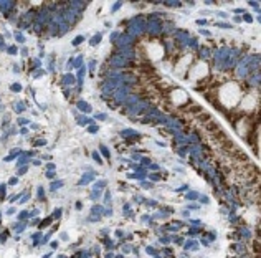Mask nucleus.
Here are the masks:
<instances>
[{
	"mask_svg": "<svg viewBox=\"0 0 261 258\" xmlns=\"http://www.w3.org/2000/svg\"><path fill=\"white\" fill-rule=\"evenodd\" d=\"M207 237H208V240H211V241H213L215 238H217V233H215V232H208V233H207Z\"/></svg>",
	"mask_w": 261,
	"mask_h": 258,
	"instance_id": "39448f33",
	"label": "nucleus"
},
{
	"mask_svg": "<svg viewBox=\"0 0 261 258\" xmlns=\"http://www.w3.org/2000/svg\"><path fill=\"white\" fill-rule=\"evenodd\" d=\"M188 208H190V210H197L198 205H197V204H190V205H188Z\"/></svg>",
	"mask_w": 261,
	"mask_h": 258,
	"instance_id": "9b49d317",
	"label": "nucleus"
},
{
	"mask_svg": "<svg viewBox=\"0 0 261 258\" xmlns=\"http://www.w3.org/2000/svg\"><path fill=\"white\" fill-rule=\"evenodd\" d=\"M198 198H200V204H208V197H205V195H202Z\"/></svg>",
	"mask_w": 261,
	"mask_h": 258,
	"instance_id": "0eeeda50",
	"label": "nucleus"
},
{
	"mask_svg": "<svg viewBox=\"0 0 261 258\" xmlns=\"http://www.w3.org/2000/svg\"><path fill=\"white\" fill-rule=\"evenodd\" d=\"M142 187H145V189H150V187H152V184H150V182H142Z\"/></svg>",
	"mask_w": 261,
	"mask_h": 258,
	"instance_id": "1a4fd4ad",
	"label": "nucleus"
},
{
	"mask_svg": "<svg viewBox=\"0 0 261 258\" xmlns=\"http://www.w3.org/2000/svg\"><path fill=\"white\" fill-rule=\"evenodd\" d=\"M145 251H147L149 255H154V256L157 255V250H155V248H152V247H147V248H145Z\"/></svg>",
	"mask_w": 261,
	"mask_h": 258,
	"instance_id": "20e7f679",
	"label": "nucleus"
},
{
	"mask_svg": "<svg viewBox=\"0 0 261 258\" xmlns=\"http://www.w3.org/2000/svg\"><path fill=\"white\" fill-rule=\"evenodd\" d=\"M155 258H160V256H157V255H155Z\"/></svg>",
	"mask_w": 261,
	"mask_h": 258,
	"instance_id": "2eb2a0df",
	"label": "nucleus"
},
{
	"mask_svg": "<svg viewBox=\"0 0 261 258\" xmlns=\"http://www.w3.org/2000/svg\"><path fill=\"white\" fill-rule=\"evenodd\" d=\"M168 241H170V237H160V243H168Z\"/></svg>",
	"mask_w": 261,
	"mask_h": 258,
	"instance_id": "423d86ee",
	"label": "nucleus"
},
{
	"mask_svg": "<svg viewBox=\"0 0 261 258\" xmlns=\"http://www.w3.org/2000/svg\"><path fill=\"white\" fill-rule=\"evenodd\" d=\"M187 189H188L187 185H182V187H178V189H177V190H175V192H184V190H187Z\"/></svg>",
	"mask_w": 261,
	"mask_h": 258,
	"instance_id": "9d476101",
	"label": "nucleus"
},
{
	"mask_svg": "<svg viewBox=\"0 0 261 258\" xmlns=\"http://www.w3.org/2000/svg\"><path fill=\"white\" fill-rule=\"evenodd\" d=\"M200 195H198V192H193V190H190L188 194H185V198L187 200H195V198H198Z\"/></svg>",
	"mask_w": 261,
	"mask_h": 258,
	"instance_id": "f257e3e1",
	"label": "nucleus"
},
{
	"mask_svg": "<svg viewBox=\"0 0 261 258\" xmlns=\"http://www.w3.org/2000/svg\"><path fill=\"white\" fill-rule=\"evenodd\" d=\"M182 215H184V217H188L190 213H188V210H184V212H182Z\"/></svg>",
	"mask_w": 261,
	"mask_h": 258,
	"instance_id": "ddd939ff",
	"label": "nucleus"
},
{
	"mask_svg": "<svg viewBox=\"0 0 261 258\" xmlns=\"http://www.w3.org/2000/svg\"><path fill=\"white\" fill-rule=\"evenodd\" d=\"M150 169H152V170H157L159 165H157V164H150Z\"/></svg>",
	"mask_w": 261,
	"mask_h": 258,
	"instance_id": "f8f14e48",
	"label": "nucleus"
},
{
	"mask_svg": "<svg viewBox=\"0 0 261 258\" xmlns=\"http://www.w3.org/2000/svg\"><path fill=\"white\" fill-rule=\"evenodd\" d=\"M200 232H202L200 228H188V232H187V233L190 235V237H195V235H198Z\"/></svg>",
	"mask_w": 261,
	"mask_h": 258,
	"instance_id": "f03ea898",
	"label": "nucleus"
},
{
	"mask_svg": "<svg viewBox=\"0 0 261 258\" xmlns=\"http://www.w3.org/2000/svg\"><path fill=\"white\" fill-rule=\"evenodd\" d=\"M117 258H124V256H122V255H119V256H117Z\"/></svg>",
	"mask_w": 261,
	"mask_h": 258,
	"instance_id": "4468645a",
	"label": "nucleus"
},
{
	"mask_svg": "<svg viewBox=\"0 0 261 258\" xmlns=\"http://www.w3.org/2000/svg\"><path fill=\"white\" fill-rule=\"evenodd\" d=\"M149 179H150L152 182H157V180H160V174H150Z\"/></svg>",
	"mask_w": 261,
	"mask_h": 258,
	"instance_id": "7ed1b4c3",
	"label": "nucleus"
},
{
	"mask_svg": "<svg viewBox=\"0 0 261 258\" xmlns=\"http://www.w3.org/2000/svg\"><path fill=\"white\" fill-rule=\"evenodd\" d=\"M202 245H203V247H210V241H208L207 238H202Z\"/></svg>",
	"mask_w": 261,
	"mask_h": 258,
	"instance_id": "6e6552de",
	"label": "nucleus"
}]
</instances>
